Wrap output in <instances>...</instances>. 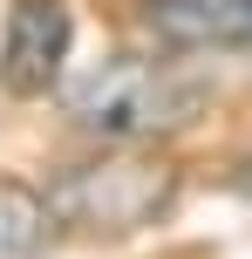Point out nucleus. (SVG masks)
Wrapping results in <instances>:
<instances>
[{
  "label": "nucleus",
  "mask_w": 252,
  "mask_h": 259,
  "mask_svg": "<svg viewBox=\"0 0 252 259\" xmlns=\"http://www.w3.org/2000/svg\"><path fill=\"white\" fill-rule=\"evenodd\" d=\"M205 89L184 75L177 62H150V55H109L103 68L68 89V116L75 130L103 143H150V137H171L198 116Z\"/></svg>",
  "instance_id": "2"
},
{
  "label": "nucleus",
  "mask_w": 252,
  "mask_h": 259,
  "mask_svg": "<svg viewBox=\"0 0 252 259\" xmlns=\"http://www.w3.org/2000/svg\"><path fill=\"white\" fill-rule=\"evenodd\" d=\"M55 219H48V198L21 178H0V259H34L48 246Z\"/></svg>",
  "instance_id": "5"
},
{
  "label": "nucleus",
  "mask_w": 252,
  "mask_h": 259,
  "mask_svg": "<svg viewBox=\"0 0 252 259\" xmlns=\"http://www.w3.org/2000/svg\"><path fill=\"white\" fill-rule=\"evenodd\" d=\"M177 164L157 150H136V143H116L109 157H89V164H68L62 178L48 184V219L68 225L75 239H123L157 225L164 211L177 205Z\"/></svg>",
  "instance_id": "1"
},
{
  "label": "nucleus",
  "mask_w": 252,
  "mask_h": 259,
  "mask_svg": "<svg viewBox=\"0 0 252 259\" xmlns=\"http://www.w3.org/2000/svg\"><path fill=\"white\" fill-rule=\"evenodd\" d=\"M68 41H75V21H68V0H14L7 21H0V89L34 103L62 82Z\"/></svg>",
  "instance_id": "3"
},
{
  "label": "nucleus",
  "mask_w": 252,
  "mask_h": 259,
  "mask_svg": "<svg viewBox=\"0 0 252 259\" xmlns=\"http://www.w3.org/2000/svg\"><path fill=\"white\" fill-rule=\"evenodd\" d=\"M136 27L171 55H252V0H136Z\"/></svg>",
  "instance_id": "4"
}]
</instances>
